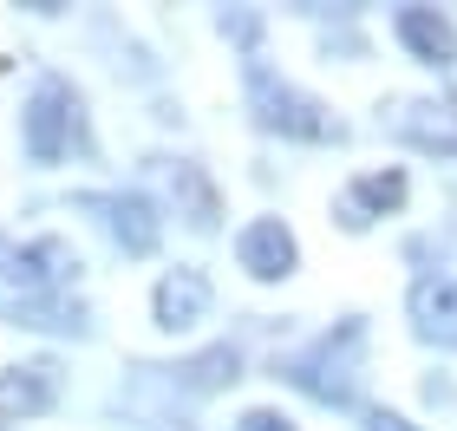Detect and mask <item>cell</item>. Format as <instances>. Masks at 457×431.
<instances>
[{
    "label": "cell",
    "instance_id": "cell-9",
    "mask_svg": "<svg viewBox=\"0 0 457 431\" xmlns=\"http://www.w3.org/2000/svg\"><path fill=\"white\" fill-rule=\"evenodd\" d=\"M399 203H405V177H399V170H366V177H353V183H346V196H340V222H346V229H366L372 216L399 210Z\"/></svg>",
    "mask_w": 457,
    "mask_h": 431
},
{
    "label": "cell",
    "instance_id": "cell-3",
    "mask_svg": "<svg viewBox=\"0 0 457 431\" xmlns=\"http://www.w3.org/2000/svg\"><path fill=\"white\" fill-rule=\"evenodd\" d=\"M79 269V255L66 249L59 236H39V242H13L0 229V281L20 287V294H46V287H66Z\"/></svg>",
    "mask_w": 457,
    "mask_h": 431
},
{
    "label": "cell",
    "instance_id": "cell-11",
    "mask_svg": "<svg viewBox=\"0 0 457 431\" xmlns=\"http://www.w3.org/2000/svg\"><path fill=\"white\" fill-rule=\"evenodd\" d=\"M411 327L438 346H457V281H419L411 287Z\"/></svg>",
    "mask_w": 457,
    "mask_h": 431
},
{
    "label": "cell",
    "instance_id": "cell-1",
    "mask_svg": "<svg viewBox=\"0 0 457 431\" xmlns=\"http://www.w3.org/2000/svg\"><path fill=\"white\" fill-rule=\"evenodd\" d=\"M360 346H366V327L360 320H340L334 334H320L301 360H287L281 379L301 385V393L320 399V405H346L353 399V379H360Z\"/></svg>",
    "mask_w": 457,
    "mask_h": 431
},
{
    "label": "cell",
    "instance_id": "cell-2",
    "mask_svg": "<svg viewBox=\"0 0 457 431\" xmlns=\"http://www.w3.org/2000/svg\"><path fill=\"white\" fill-rule=\"evenodd\" d=\"M248 105H255V125H262V131H281V137H301V144L340 137L334 112H327L320 98L295 92L287 79H275L268 66H248Z\"/></svg>",
    "mask_w": 457,
    "mask_h": 431
},
{
    "label": "cell",
    "instance_id": "cell-8",
    "mask_svg": "<svg viewBox=\"0 0 457 431\" xmlns=\"http://www.w3.org/2000/svg\"><path fill=\"white\" fill-rule=\"evenodd\" d=\"M92 210H105V229L118 236L124 255H151L157 249L163 222H157V210L144 196H92Z\"/></svg>",
    "mask_w": 457,
    "mask_h": 431
},
{
    "label": "cell",
    "instance_id": "cell-12",
    "mask_svg": "<svg viewBox=\"0 0 457 431\" xmlns=\"http://www.w3.org/2000/svg\"><path fill=\"white\" fill-rule=\"evenodd\" d=\"M236 346H210V353H196V360H183L177 366V385L183 393H222L228 379H236Z\"/></svg>",
    "mask_w": 457,
    "mask_h": 431
},
{
    "label": "cell",
    "instance_id": "cell-14",
    "mask_svg": "<svg viewBox=\"0 0 457 431\" xmlns=\"http://www.w3.org/2000/svg\"><path fill=\"white\" fill-rule=\"evenodd\" d=\"M366 431H419V425L399 419V412H366Z\"/></svg>",
    "mask_w": 457,
    "mask_h": 431
},
{
    "label": "cell",
    "instance_id": "cell-13",
    "mask_svg": "<svg viewBox=\"0 0 457 431\" xmlns=\"http://www.w3.org/2000/svg\"><path fill=\"white\" fill-rule=\"evenodd\" d=\"M236 431H295V425H287L281 412H262V405H255V412H242V425Z\"/></svg>",
    "mask_w": 457,
    "mask_h": 431
},
{
    "label": "cell",
    "instance_id": "cell-7",
    "mask_svg": "<svg viewBox=\"0 0 457 431\" xmlns=\"http://www.w3.org/2000/svg\"><path fill=\"white\" fill-rule=\"evenodd\" d=\"M203 314H210V281H203V269H170L157 281V327L163 334H183V327H196Z\"/></svg>",
    "mask_w": 457,
    "mask_h": 431
},
{
    "label": "cell",
    "instance_id": "cell-6",
    "mask_svg": "<svg viewBox=\"0 0 457 431\" xmlns=\"http://www.w3.org/2000/svg\"><path fill=\"white\" fill-rule=\"evenodd\" d=\"M236 255H242V269L255 275V281H281V275H295V236H287V222L281 216H255L242 229V242H236Z\"/></svg>",
    "mask_w": 457,
    "mask_h": 431
},
{
    "label": "cell",
    "instance_id": "cell-5",
    "mask_svg": "<svg viewBox=\"0 0 457 431\" xmlns=\"http://www.w3.org/2000/svg\"><path fill=\"white\" fill-rule=\"evenodd\" d=\"M386 131L419 144V151L457 157V105H438V98H399V105H386Z\"/></svg>",
    "mask_w": 457,
    "mask_h": 431
},
{
    "label": "cell",
    "instance_id": "cell-4",
    "mask_svg": "<svg viewBox=\"0 0 457 431\" xmlns=\"http://www.w3.org/2000/svg\"><path fill=\"white\" fill-rule=\"evenodd\" d=\"M72 137H79V98H72V86L46 79V86L33 92V105H27V157L59 163L72 151Z\"/></svg>",
    "mask_w": 457,
    "mask_h": 431
},
{
    "label": "cell",
    "instance_id": "cell-10",
    "mask_svg": "<svg viewBox=\"0 0 457 431\" xmlns=\"http://www.w3.org/2000/svg\"><path fill=\"white\" fill-rule=\"evenodd\" d=\"M399 39L425 59V66H451L457 59V27L445 13H431V7H399Z\"/></svg>",
    "mask_w": 457,
    "mask_h": 431
}]
</instances>
